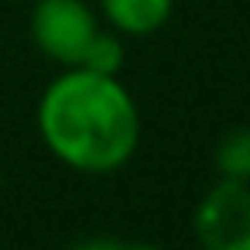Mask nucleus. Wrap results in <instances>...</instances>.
Segmentation results:
<instances>
[{
  "label": "nucleus",
  "instance_id": "1",
  "mask_svg": "<svg viewBox=\"0 0 250 250\" xmlns=\"http://www.w3.org/2000/svg\"><path fill=\"white\" fill-rule=\"evenodd\" d=\"M35 127L48 154L79 175L120 171L141 144V110L120 76L83 65L62 69L35 106Z\"/></svg>",
  "mask_w": 250,
  "mask_h": 250
},
{
  "label": "nucleus",
  "instance_id": "2",
  "mask_svg": "<svg viewBox=\"0 0 250 250\" xmlns=\"http://www.w3.org/2000/svg\"><path fill=\"white\" fill-rule=\"evenodd\" d=\"M100 28L103 21L89 0H38L31 7V42L48 62L62 69L83 62Z\"/></svg>",
  "mask_w": 250,
  "mask_h": 250
},
{
  "label": "nucleus",
  "instance_id": "3",
  "mask_svg": "<svg viewBox=\"0 0 250 250\" xmlns=\"http://www.w3.org/2000/svg\"><path fill=\"white\" fill-rule=\"evenodd\" d=\"M192 233L202 250H250V185L219 178L195 202Z\"/></svg>",
  "mask_w": 250,
  "mask_h": 250
},
{
  "label": "nucleus",
  "instance_id": "4",
  "mask_svg": "<svg viewBox=\"0 0 250 250\" xmlns=\"http://www.w3.org/2000/svg\"><path fill=\"white\" fill-rule=\"evenodd\" d=\"M96 14L120 38H147L171 21L175 0H96Z\"/></svg>",
  "mask_w": 250,
  "mask_h": 250
},
{
  "label": "nucleus",
  "instance_id": "5",
  "mask_svg": "<svg viewBox=\"0 0 250 250\" xmlns=\"http://www.w3.org/2000/svg\"><path fill=\"white\" fill-rule=\"evenodd\" d=\"M216 175L226 182H247L250 185V127H236L219 137L212 154Z\"/></svg>",
  "mask_w": 250,
  "mask_h": 250
},
{
  "label": "nucleus",
  "instance_id": "6",
  "mask_svg": "<svg viewBox=\"0 0 250 250\" xmlns=\"http://www.w3.org/2000/svg\"><path fill=\"white\" fill-rule=\"evenodd\" d=\"M124 59H127V48H124V38L110 28H100L96 38L89 42L86 55H83V69L89 72H100V76H120L124 69Z\"/></svg>",
  "mask_w": 250,
  "mask_h": 250
},
{
  "label": "nucleus",
  "instance_id": "7",
  "mask_svg": "<svg viewBox=\"0 0 250 250\" xmlns=\"http://www.w3.org/2000/svg\"><path fill=\"white\" fill-rule=\"evenodd\" d=\"M72 250H161L154 243H130V240H113V236H93L76 243Z\"/></svg>",
  "mask_w": 250,
  "mask_h": 250
},
{
  "label": "nucleus",
  "instance_id": "8",
  "mask_svg": "<svg viewBox=\"0 0 250 250\" xmlns=\"http://www.w3.org/2000/svg\"><path fill=\"white\" fill-rule=\"evenodd\" d=\"M0 185H4V171H0Z\"/></svg>",
  "mask_w": 250,
  "mask_h": 250
}]
</instances>
